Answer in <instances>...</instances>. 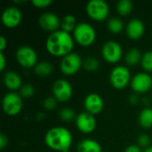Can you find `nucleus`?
<instances>
[{
	"mask_svg": "<svg viewBox=\"0 0 152 152\" xmlns=\"http://www.w3.org/2000/svg\"><path fill=\"white\" fill-rule=\"evenodd\" d=\"M142 102H143V104L145 105V107H149L150 104H151V98H150V97H145V98L142 100Z\"/></svg>",
	"mask_w": 152,
	"mask_h": 152,
	"instance_id": "e433bc0d",
	"label": "nucleus"
},
{
	"mask_svg": "<svg viewBox=\"0 0 152 152\" xmlns=\"http://www.w3.org/2000/svg\"><path fill=\"white\" fill-rule=\"evenodd\" d=\"M86 12L92 20L103 21L110 15V6L104 0H91L86 4Z\"/></svg>",
	"mask_w": 152,
	"mask_h": 152,
	"instance_id": "39448f33",
	"label": "nucleus"
},
{
	"mask_svg": "<svg viewBox=\"0 0 152 152\" xmlns=\"http://www.w3.org/2000/svg\"><path fill=\"white\" fill-rule=\"evenodd\" d=\"M84 108L87 113L94 116L98 115L104 108L103 99L100 94L96 93H91L84 99Z\"/></svg>",
	"mask_w": 152,
	"mask_h": 152,
	"instance_id": "2eb2a0df",
	"label": "nucleus"
},
{
	"mask_svg": "<svg viewBox=\"0 0 152 152\" xmlns=\"http://www.w3.org/2000/svg\"><path fill=\"white\" fill-rule=\"evenodd\" d=\"M57 103H58V101L53 96H48L44 100L43 106H44L45 110L51 111V110H53L56 108Z\"/></svg>",
	"mask_w": 152,
	"mask_h": 152,
	"instance_id": "c756f323",
	"label": "nucleus"
},
{
	"mask_svg": "<svg viewBox=\"0 0 152 152\" xmlns=\"http://www.w3.org/2000/svg\"><path fill=\"white\" fill-rule=\"evenodd\" d=\"M131 79L132 76L126 66L118 65L114 67L110 73V83L118 90L125 89L128 85H130Z\"/></svg>",
	"mask_w": 152,
	"mask_h": 152,
	"instance_id": "20e7f679",
	"label": "nucleus"
},
{
	"mask_svg": "<svg viewBox=\"0 0 152 152\" xmlns=\"http://www.w3.org/2000/svg\"><path fill=\"white\" fill-rule=\"evenodd\" d=\"M151 140L147 134H142L137 138V145L140 148H144V149L149 148L150 146H151Z\"/></svg>",
	"mask_w": 152,
	"mask_h": 152,
	"instance_id": "c85d7f7f",
	"label": "nucleus"
},
{
	"mask_svg": "<svg viewBox=\"0 0 152 152\" xmlns=\"http://www.w3.org/2000/svg\"><path fill=\"white\" fill-rule=\"evenodd\" d=\"M22 97L14 92L6 94L2 100V109L4 112L10 117L17 116L22 110Z\"/></svg>",
	"mask_w": 152,
	"mask_h": 152,
	"instance_id": "0eeeda50",
	"label": "nucleus"
},
{
	"mask_svg": "<svg viewBox=\"0 0 152 152\" xmlns=\"http://www.w3.org/2000/svg\"><path fill=\"white\" fill-rule=\"evenodd\" d=\"M73 137L69 129L64 126H53L45 135V142L48 148L58 152H69Z\"/></svg>",
	"mask_w": 152,
	"mask_h": 152,
	"instance_id": "f03ea898",
	"label": "nucleus"
},
{
	"mask_svg": "<svg viewBox=\"0 0 152 152\" xmlns=\"http://www.w3.org/2000/svg\"><path fill=\"white\" fill-rule=\"evenodd\" d=\"M142 58V54L141 51L136 47H133L126 53L125 56V61L127 66L134 67L141 63Z\"/></svg>",
	"mask_w": 152,
	"mask_h": 152,
	"instance_id": "6ab92c4d",
	"label": "nucleus"
},
{
	"mask_svg": "<svg viewBox=\"0 0 152 152\" xmlns=\"http://www.w3.org/2000/svg\"><path fill=\"white\" fill-rule=\"evenodd\" d=\"M134 4L131 0H120L116 5V10L121 16H128L132 12Z\"/></svg>",
	"mask_w": 152,
	"mask_h": 152,
	"instance_id": "b1692460",
	"label": "nucleus"
},
{
	"mask_svg": "<svg viewBox=\"0 0 152 152\" xmlns=\"http://www.w3.org/2000/svg\"><path fill=\"white\" fill-rule=\"evenodd\" d=\"M83 68L88 72H95L100 68V62L96 58L89 56L84 60Z\"/></svg>",
	"mask_w": 152,
	"mask_h": 152,
	"instance_id": "393cba45",
	"label": "nucleus"
},
{
	"mask_svg": "<svg viewBox=\"0 0 152 152\" xmlns=\"http://www.w3.org/2000/svg\"><path fill=\"white\" fill-rule=\"evenodd\" d=\"M145 32V25L140 19H132L126 27V33L132 40L140 39Z\"/></svg>",
	"mask_w": 152,
	"mask_h": 152,
	"instance_id": "dca6fc26",
	"label": "nucleus"
},
{
	"mask_svg": "<svg viewBox=\"0 0 152 152\" xmlns=\"http://www.w3.org/2000/svg\"><path fill=\"white\" fill-rule=\"evenodd\" d=\"M138 121L142 128L149 129L152 127V108L145 107L139 114Z\"/></svg>",
	"mask_w": 152,
	"mask_h": 152,
	"instance_id": "aec40b11",
	"label": "nucleus"
},
{
	"mask_svg": "<svg viewBox=\"0 0 152 152\" xmlns=\"http://www.w3.org/2000/svg\"><path fill=\"white\" fill-rule=\"evenodd\" d=\"M38 24L43 30L50 32V34L61 29V19L52 12L41 14L38 18Z\"/></svg>",
	"mask_w": 152,
	"mask_h": 152,
	"instance_id": "ddd939ff",
	"label": "nucleus"
},
{
	"mask_svg": "<svg viewBox=\"0 0 152 152\" xmlns=\"http://www.w3.org/2000/svg\"><path fill=\"white\" fill-rule=\"evenodd\" d=\"M77 19L73 14H66L62 17V19L61 20V29L70 33L75 30L76 27L77 26Z\"/></svg>",
	"mask_w": 152,
	"mask_h": 152,
	"instance_id": "412c9836",
	"label": "nucleus"
},
{
	"mask_svg": "<svg viewBox=\"0 0 152 152\" xmlns=\"http://www.w3.org/2000/svg\"><path fill=\"white\" fill-rule=\"evenodd\" d=\"M102 56L105 61L110 64L118 63L123 56L122 46L115 40H109L102 45Z\"/></svg>",
	"mask_w": 152,
	"mask_h": 152,
	"instance_id": "1a4fd4ad",
	"label": "nucleus"
},
{
	"mask_svg": "<svg viewBox=\"0 0 152 152\" xmlns=\"http://www.w3.org/2000/svg\"><path fill=\"white\" fill-rule=\"evenodd\" d=\"M3 82H4V85L5 86V87L11 91L20 90V87L22 86L21 77L16 72L12 71V70L6 71L4 74Z\"/></svg>",
	"mask_w": 152,
	"mask_h": 152,
	"instance_id": "f3484780",
	"label": "nucleus"
},
{
	"mask_svg": "<svg viewBox=\"0 0 152 152\" xmlns=\"http://www.w3.org/2000/svg\"><path fill=\"white\" fill-rule=\"evenodd\" d=\"M77 152H102V149L101 144L90 138H86L81 140L77 146Z\"/></svg>",
	"mask_w": 152,
	"mask_h": 152,
	"instance_id": "a211bd4d",
	"label": "nucleus"
},
{
	"mask_svg": "<svg viewBox=\"0 0 152 152\" xmlns=\"http://www.w3.org/2000/svg\"><path fill=\"white\" fill-rule=\"evenodd\" d=\"M141 66L143 69L144 72H152V51H147L142 54Z\"/></svg>",
	"mask_w": 152,
	"mask_h": 152,
	"instance_id": "a878e982",
	"label": "nucleus"
},
{
	"mask_svg": "<svg viewBox=\"0 0 152 152\" xmlns=\"http://www.w3.org/2000/svg\"><path fill=\"white\" fill-rule=\"evenodd\" d=\"M107 28L112 34H118L124 30L125 25L120 18L112 17L107 22Z\"/></svg>",
	"mask_w": 152,
	"mask_h": 152,
	"instance_id": "5701e85b",
	"label": "nucleus"
},
{
	"mask_svg": "<svg viewBox=\"0 0 152 152\" xmlns=\"http://www.w3.org/2000/svg\"><path fill=\"white\" fill-rule=\"evenodd\" d=\"M59 115H60L61 119L64 122H70L72 120H76V118H77L76 112L74 111V110H72L70 108L61 109Z\"/></svg>",
	"mask_w": 152,
	"mask_h": 152,
	"instance_id": "bb28decb",
	"label": "nucleus"
},
{
	"mask_svg": "<svg viewBox=\"0 0 152 152\" xmlns=\"http://www.w3.org/2000/svg\"><path fill=\"white\" fill-rule=\"evenodd\" d=\"M143 152H152V146H150L149 148H147V149H145Z\"/></svg>",
	"mask_w": 152,
	"mask_h": 152,
	"instance_id": "4c0bfd02",
	"label": "nucleus"
},
{
	"mask_svg": "<svg viewBox=\"0 0 152 152\" xmlns=\"http://www.w3.org/2000/svg\"><path fill=\"white\" fill-rule=\"evenodd\" d=\"M83 60L77 53H70L61 58L60 62V69L66 76H73L77 74L83 67Z\"/></svg>",
	"mask_w": 152,
	"mask_h": 152,
	"instance_id": "423d86ee",
	"label": "nucleus"
},
{
	"mask_svg": "<svg viewBox=\"0 0 152 152\" xmlns=\"http://www.w3.org/2000/svg\"><path fill=\"white\" fill-rule=\"evenodd\" d=\"M75 124H76L77 130L83 134L93 133L95 130L96 126H97L94 116L87 113L86 111L81 112L77 116Z\"/></svg>",
	"mask_w": 152,
	"mask_h": 152,
	"instance_id": "4468645a",
	"label": "nucleus"
},
{
	"mask_svg": "<svg viewBox=\"0 0 152 152\" xmlns=\"http://www.w3.org/2000/svg\"><path fill=\"white\" fill-rule=\"evenodd\" d=\"M52 3H53L52 0H32V1H31V4H32L35 7L39 8V9L46 8V7H48Z\"/></svg>",
	"mask_w": 152,
	"mask_h": 152,
	"instance_id": "7c9ffc66",
	"label": "nucleus"
},
{
	"mask_svg": "<svg viewBox=\"0 0 152 152\" xmlns=\"http://www.w3.org/2000/svg\"><path fill=\"white\" fill-rule=\"evenodd\" d=\"M124 152H143L142 151V148H140L137 144H132L126 148Z\"/></svg>",
	"mask_w": 152,
	"mask_h": 152,
	"instance_id": "473e14b6",
	"label": "nucleus"
},
{
	"mask_svg": "<svg viewBox=\"0 0 152 152\" xmlns=\"http://www.w3.org/2000/svg\"><path fill=\"white\" fill-rule=\"evenodd\" d=\"M73 38L79 45L88 47L95 42L96 31L91 24L79 22L73 31Z\"/></svg>",
	"mask_w": 152,
	"mask_h": 152,
	"instance_id": "7ed1b4c3",
	"label": "nucleus"
},
{
	"mask_svg": "<svg viewBox=\"0 0 152 152\" xmlns=\"http://www.w3.org/2000/svg\"><path fill=\"white\" fill-rule=\"evenodd\" d=\"M53 96L58 101V102H69L73 94V88L71 84L63 78L57 79L53 85Z\"/></svg>",
	"mask_w": 152,
	"mask_h": 152,
	"instance_id": "9d476101",
	"label": "nucleus"
},
{
	"mask_svg": "<svg viewBox=\"0 0 152 152\" xmlns=\"http://www.w3.org/2000/svg\"><path fill=\"white\" fill-rule=\"evenodd\" d=\"M129 102L132 104V105H135L139 102V97H138V94H133L130 95L129 99H128Z\"/></svg>",
	"mask_w": 152,
	"mask_h": 152,
	"instance_id": "c9c22d12",
	"label": "nucleus"
},
{
	"mask_svg": "<svg viewBox=\"0 0 152 152\" xmlns=\"http://www.w3.org/2000/svg\"><path fill=\"white\" fill-rule=\"evenodd\" d=\"M7 47V39L4 37H0V52H4V49Z\"/></svg>",
	"mask_w": 152,
	"mask_h": 152,
	"instance_id": "f704fd0d",
	"label": "nucleus"
},
{
	"mask_svg": "<svg viewBox=\"0 0 152 152\" xmlns=\"http://www.w3.org/2000/svg\"><path fill=\"white\" fill-rule=\"evenodd\" d=\"M1 20L3 25L8 28H16L22 20V12L18 7L8 6L3 11Z\"/></svg>",
	"mask_w": 152,
	"mask_h": 152,
	"instance_id": "f8f14e48",
	"label": "nucleus"
},
{
	"mask_svg": "<svg viewBox=\"0 0 152 152\" xmlns=\"http://www.w3.org/2000/svg\"><path fill=\"white\" fill-rule=\"evenodd\" d=\"M6 67V59L4 52H0V70L4 71Z\"/></svg>",
	"mask_w": 152,
	"mask_h": 152,
	"instance_id": "72a5a7b5",
	"label": "nucleus"
},
{
	"mask_svg": "<svg viewBox=\"0 0 152 152\" xmlns=\"http://www.w3.org/2000/svg\"><path fill=\"white\" fill-rule=\"evenodd\" d=\"M75 41L70 33L59 29L51 33L45 41V49L53 56L64 57L72 53Z\"/></svg>",
	"mask_w": 152,
	"mask_h": 152,
	"instance_id": "f257e3e1",
	"label": "nucleus"
},
{
	"mask_svg": "<svg viewBox=\"0 0 152 152\" xmlns=\"http://www.w3.org/2000/svg\"><path fill=\"white\" fill-rule=\"evenodd\" d=\"M130 86L134 94H146L152 89V77L147 72L137 73L132 77Z\"/></svg>",
	"mask_w": 152,
	"mask_h": 152,
	"instance_id": "9b49d317",
	"label": "nucleus"
},
{
	"mask_svg": "<svg viewBox=\"0 0 152 152\" xmlns=\"http://www.w3.org/2000/svg\"><path fill=\"white\" fill-rule=\"evenodd\" d=\"M17 62L23 68H34L37 61V53L34 48L28 45L20 46L15 53Z\"/></svg>",
	"mask_w": 152,
	"mask_h": 152,
	"instance_id": "6e6552de",
	"label": "nucleus"
},
{
	"mask_svg": "<svg viewBox=\"0 0 152 152\" xmlns=\"http://www.w3.org/2000/svg\"><path fill=\"white\" fill-rule=\"evenodd\" d=\"M35 94V87L31 84H24L19 90V94L22 98H30Z\"/></svg>",
	"mask_w": 152,
	"mask_h": 152,
	"instance_id": "cd10ccee",
	"label": "nucleus"
},
{
	"mask_svg": "<svg viewBox=\"0 0 152 152\" xmlns=\"http://www.w3.org/2000/svg\"><path fill=\"white\" fill-rule=\"evenodd\" d=\"M53 67L52 63L49 61H39L34 67L35 74L37 75L38 77H42L50 76L53 73Z\"/></svg>",
	"mask_w": 152,
	"mask_h": 152,
	"instance_id": "4be33fe9",
	"label": "nucleus"
},
{
	"mask_svg": "<svg viewBox=\"0 0 152 152\" xmlns=\"http://www.w3.org/2000/svg\"><path fill=\"white\" fill-rule=\"evenodd\" d=\"M8 145V138L5 134H0V150H4Z\"/></svg>",
	"mask_w": 152,
	"mask_h": 152,
	"instance_id": "2f4dec72",
	"label": "nucleus"
}]
</instances>
